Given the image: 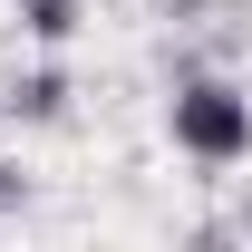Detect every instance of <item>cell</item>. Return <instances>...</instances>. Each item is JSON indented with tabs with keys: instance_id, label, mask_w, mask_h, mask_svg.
Masks as SVG:
<instances>
[{
	"instance_id": "277c9868",
	"label": "cell",
	"mask_w": 252,
	"mask_h": 252,
	"mask_svg": "<svg viewBox=\"0 0 252 252\" xmlns=\"http://www.w3.org/2000/svg\"><path fill=\"white\" fill-rule=\"evenodd\" d=\"M0 204H20V175H10V165H0Z\"/></svg>"
},
{
	"instance_id": "3957f363",
	"label": "cell",
	"mask_w": 252,
	"mask_h": 252,
	"mask_svg": "<svg viewBox=\"0 0 252 252\" xmlns=\"http://www.w3.org/2000/svg\"><path fill=\"white\" fill-rule=\"evenodd\" d=\"M10 107H20V117H59V107H68V78H20Z\"/></svg>"
},
{
	"instance_id": "5b68a950",
	"label": "cell",
	"mask_w": 252,
	"mask_h": 252,
	"mask_svg": "<svg viewBox=\"0 0 252 252\" xmlns=\"http://www.w3.org/2000/svg\"><path fill=\"white\" fill-rule=\"evenodd\" d=\"M20 10H30V0H20Z\"/></svg>"
},
{
	"instance_id": "6da1fadb",
	"label": "cell",
	"mask_w": 252,
	"mask_h": 252,
	"mask_svg": "<svg viewBox=\"0 0 252 252\" xmlns=\"http://www.w3.org/2000/svg\"><path fill=\"white\" fill-rule=\"evenodd\" d=\"M165 126H175V146H185L194 165H233V156H252V97L233 88V78H185V88H175V107H165Z\"/></svg>"
},
{
	"instance_id": "7a4b0ae2",
	"label": "cell",
	"mask_w": 252,
	"mask_h": 252,
	"mask_svg": "<svg viewBox=\"0 0 252 252\" xmlns=\"http://www.w3.org/2000/svg\"><path fill=\"white\" fill-rule=\"evenodd\" d=\"M20 30H30V39H49V49H59V39L78 30V0H30V10H20Z\"/></svg>"
}]
</instances>
